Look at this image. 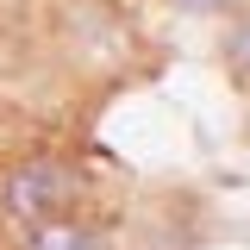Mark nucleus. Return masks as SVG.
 <instances>
[{
  "mask_svg": "<svg viewBox=\"0 0 250 250\" xmlns=\"http://www.w3.org/2000/svg\"><path fill=\"white\" fill-rule=\"evenodd\" d=\"M82 194H88V182H82V169L69 156L38 150V156H19L0 175V213L25 231V225H44V219H69L82 207Z\"/></svg>",
  "mask_w": 250,
  "mask_h": 250,
  "instance_id": "nucleus-1",
  "label": "nucleus"
},
{
  "mask_svg": "<svg viewBox=\"0 0 250 250\" xmlns=\"http://www.w3.org/2000/svg\"><path fill=\"white\" fill-rule=\"evenodd\" d=\"M25 250H119L113 231H100L88 219H44V225H25Z\"/></svg>",
  "mask_w": 250,
  "mask_h": 250,
  "instance_id": "nucleus-2",
  "label": "nucleus"
},
{
  "mask_svg": "<svg viewBox=\"0 0 250 250\" xmlns=\"http://www.w3.org/2000/svg\"><path fill=\"white\" fill-rule=\"evenodd\" d=\"M219 57H225V69H231V82L250 88V6L231 13V25H225V38H219Z\"/></svg>",
  "mask_w": 250,
  "mask_h": 250,
  "instance_id": "nucleus-3",
  "label": "nucleus"
},
{
  "mask_svg": "<svg viewBox=\"0 0 250 250\" xmlns=\"http://www.w3.org/2000/svg\"><path fill=\"white\" fill-rule=\"evenodd\" d=\"M182 13H238V6H250V0H175Z\"/></svg>",
  "mask_w": 250,
  "mask_h": 250,
  "instance_id": "nucleus-4",
  "label": "nucleus"
}]
</instances>
